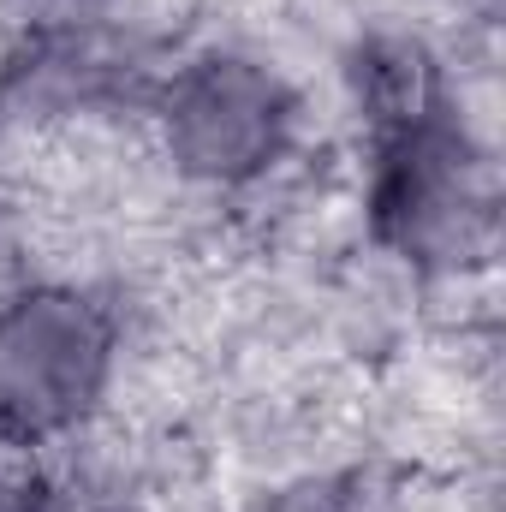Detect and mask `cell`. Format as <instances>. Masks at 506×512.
Wrapping results in <instances>:
<instances>
[{
    "mask_svg": "<svg viewBox=\"0 0 506 512\" xmlns=\"http://www.w3.org/2000/svg\"><path fill=\"white\" fill-rule=\"evenodd\" d=\"M364 239L411 286H471L501 251V167L495 143L447 102L364 143Z\"/></svg>",
    "mask_w": 506,
    "mask_h": 512,
    "instance_id": "obj_1",
    "label": "cell"
},
{
    "mask_svg": "<svg viewBox=\"0 0 506 512\" xmlns=\"http://www.w3.org/2000/svg\"><path fill=\"white\" fill-rule=\"evenodd\" d=\"M137 120L173 185L197 197H251L298 155L304 96L286 66L251 42H203L143 84Z\"/></svg>",
    "mask_w": 506,
    "mask_h": 512,
    "instance_id": "obj_2",
    "label": "cell"
},
{
    "mask_svg": "<svg viewBox=\"0 0 506 512\" xmlns=\"http://www.w3.org/2000/svg\"><path fill=\"white\" fill-rule=\"evenodd\" d=\"M126 376V322L72 274H24L0 298V447L54 453L90 435Z\"/></svg>",
    "mask_w": 506,
    "mask_h": 512,
    "instance_id": "obj_3",
    "label": "cell"
},
{
    "mask_svg": "<svg viewBox=\"0 0 506 512\" xmlns=\"http://www.w3.org/2000/svg\"><path fill=\"white\" fill-rule=\"evenodd\" d=\"M251 512H411V495L376 459H340L274 477L251 501Z\"/></svg>",
    "mask_w": 506,
    "mask_h": 512,
    "instance_id": "obj_4",
    "label": "cell"
},
{
    "mask_svg": "<svg viewBox=\"0 0 506 512\" xmlns=\"http://www.w3.org/2000/svg\"><path fill=\"white\" fill-rule=\"evenodd\" d=\"M12 512H137L126 501V489L114 483H96V477H78V471H30V489L18 495Z\"/></svg>",
    "mask_w": 506,
    "mask_h": 512,
    "instance_id": "obj_5",
    "label": "cell"
}]
</instances>
